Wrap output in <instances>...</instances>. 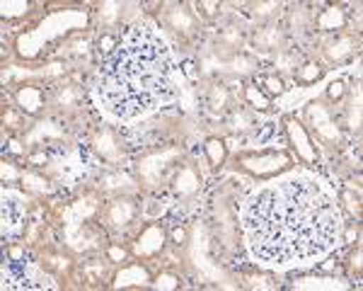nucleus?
Here are the masks:
<instances>
[{
    "mask_svg": "<svg viewBox=\"0 0 363 291\" xmlns=\"http://www.w3.org/2000/svg\"><path fill=\"white\" fill-rule=\"evenodd\" d=\"M242 229L257 262L291 267L318 260L335 248L342 214L318 180L294 177L257 190L245 202Z\"/></svg>",
    "mask_w": 363,
    "mask_h": 291,
    "instance_id": "1",
    "label": "nucleus"
},
{
    "mask_svg": "<svg viewBox=\"0 0 363 291\" xmlns=\"http://www.w3.org/2000/svg\"><path fill=\"white\" fill-rule=\"evenodd\" d=\"M99 107L116 119H138L174 95L172 54L148 27H133L109 51L97 75Z\"/></svg>",
    "mask_w": 363,
    "mask_h": 291,
    "instance_id": "2",
    "label": "nucleus"
}]
</instances>
